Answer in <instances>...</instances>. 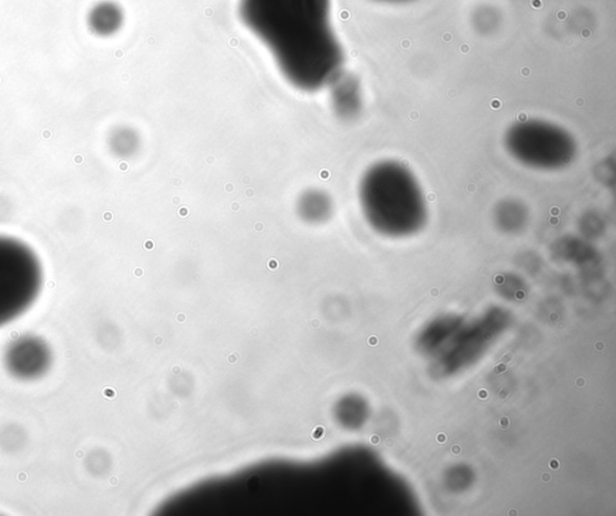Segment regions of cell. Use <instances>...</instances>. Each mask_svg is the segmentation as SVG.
Instances as JSON below:
<instances>
[{"label":"cell","instance_id":"6da1fadb","mask_svg":"<svg viewBox=\"0 0 616 516\" xmlns=\"http://www.w3.org/2000/svg\"><path fill=\"white\" fill-rule=\"evenodd\" d=\"M243 24L263 41L291 86L316 91L343 71L331 0H240Z\"/></svg>","mask_w":616,"mask_h":516},{"label":"cell","instance_id":"7a4b0ae2","mask_svg":"<svg viewBox=\"0 0 616 516\" xmlns=\"http://www.w3.org/2000/svg\"><path fill=\"white\" fill-rule=\"evenodd\" d=\"M358 198L365 221L379 234H417L429 218L426 198L416 175L401 161H379L360 178Z\"/></svg>","mask_w":616,"mask_h":516},{"label":"cell","instance_id":"3957f363","mask_svg":"<svg viewBox=\"0 0 616 516\" xmlns=\"http://www.w3.org/2000/svg\"><path fill=\"white\" fill-rule=\"evenodd\" d=\"M504 142L514 161L537 171L566 169L578 154L573 135L562 126L543 119L513 123L504 134Z\"/></svg>","mask_w":616,"mask_h":516},{"label":"cell","instance_id":"277c9868","mask_svg":"<svg viewBox=\"0 0 616 516\" xmlns=\"http://www.w3.org/2000/svg\"><path fill=\"white\" fill-rule=\"evenodd\" d=\"M44 283L39 256L28 244L0 235V327L35 304Z\"/></svg>","mask_w":616,"mask_h":516},{"label":"cell","instance_id":"5b68a950","mask_svg":"<svg viewBox=\"0 0 616 516\" xmlns=\"http://www.w3.org/2000/svg\"><path fill=\"white\" fill-rule=\"evenodd\" d=\"M4 361L11 376L31 381L47 371L51 364V352L43 339L26 336L10 343L5 352Z\"/></svg>","mask_w":616,"mask_h":516},{"label":"cell","instance_id":"8992f818","mask_svg":"<svg viewBox=\"0 0 616 516\" xmlns=\"http://www.w3.org/2000/svg\"><path fill=\"white\" fill-rule=\"evenodd\" d=\"M329 87L335 113L342 119L358 117L362 110V91L358 78L342 71Z\"/></svg>","mask_w":616,"mask_h":516},{"label":"cell","instance_id":"52a82bcc","mask_svg":"<svg viewBox=\"0 0 616 516\" xmlns=\"http://www.w3.org/2000/svg\"><path fill=\"white\" fill-rule=\"evenodd\" d=\"M334 200L325 191L318 188L306 189L296 200V213L308 224H321L334 214Z\"/></svg>","mask_w":616,"mask_h":516},{"label":"cell","instance_id":"ba28073f","mask_svg":"<svg viewBox=\"0 0 616 516\" xmlns=\"http://www.w3.org/2000/svg\"><path fill=\"white\" fill-rule=\"evenodd\" d=\"M123 23V9L112 0H101L93 5L87 13L88 29L100 38H109L116 34Z\"/></svg>","mask_w":616,"mask_h":516},{"label":"cell","instance_id":"9c48e42d","mask_svg":"<svg viewBox=\"0 0 616 516\" xmlns=\"http://www.w3.org/2000/svg\"><path fill=\"white\" fill-rule=\"evenodd\" d=\"M529 209L519 200H502L494 211L496 226L506 233H517L524 229L529 223Z\"/></svg>","mask_w":616,"mask_h":516},{"label":"cell","instance_id":"30bf717a","mask_svg":"<svg viewBox=\"0 0 616 516\" xmlns=\"http://www.w3.org/2000/svg\"><path fill=\"white\" fill-rule=\"evenodd\" d=\"M109 143L115 156L128 159L139 151L140 138L131 128H118L110 136Z\"/></svg>","mask_w":616,"mask_h":516},{"label":"cell","instance_id":"8fae6325","mask_svg":"<svg viewBox=\"0 0 616 516\" xmlns=\"http://www.w3.org/2000/svg\"><path fill=\"white\" fill-rule=\"evenodd\" d=\"M376 1H382V3H391V4H399V3H408L412 0H376Z\"/></svg>","mask_w":616,"mask_h":516}]
</instances>
